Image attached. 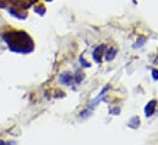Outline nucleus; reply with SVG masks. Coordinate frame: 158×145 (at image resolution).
I'll return each mask as SVG.
<instances>
[{"mask_svg":"<svg viewBox=\"0 0 158 145\" xmlns=\"http://www.w3.org/2000/svg\"><path fill=\"white\" fill-rule=\"evenodd\" d=\"M4 39L7 43L9 48L16 52H30L33 49V43L28 34L25 32H11L7 34H4Z\"/></svg>","mask_w":158,"mask_h":145,"instance_id":"1","label":"nucleus"},{"mask_svg":"<svg viewBox=\"0 0 158 145\" xmlns=\"http://www.w3.org/2000/svg\"><path fill=\"white\" fill-rule=\"evenodd\" d=\"M105 51H107V47H105V45H99L98 48L95 49V51H93V59H95L96 62L101 63V61H102V55H103V52H105Z\"/></svg>","mask_w":158,"mask_h":145,"instance_id":"2","label":"nucleus"},{"mask_svg":"<svg viewBox=\"0 0 158 145\" xmlns=\"http://www.w3.org/2000/svg\"><path fill=\"white\" fill-rule=\"evenodd\" d=\"M59 81H60L63 84H65V86H70V84L74 82V78H72V76L69 74V73H63V74H60Z\"/></svg>","mask_w":158,"mask_h":145,"instance_id":"3","label":"nucleus"},{"mask_svg":"<svg viewBox=\"0 0 158 145\" xmlns=\"http://www.w3.org/2000/svg\"><path fill=\"white\" fill-rule=\"evenodd\" d=\"M155 107H156V100H152V101H150L147 104V106L145 109V112H146L147 117H150V116H152L155 113Z\"/></svg>","mask_w":158,"mask_h":145,"instance_id":"4","label":"nucleus"},{"mask_svg":"<svg viewBox=\"0 0 158 145\" xmlns=\"http://www.w3.org/2000/svg\"><path fill=\"white\" fill-rule=\"evenodd\" d=\"M115 54H116V50L115 49H109V50L105 51V59L108 61H111L115 57Z\"/></svg>","mask_w":158,"mask_h":145,"instance_id":"5","label":"nucleus"},{"mask_svg":"<svg viewBox=\"0 0 158 145\" xmlns=\"http://www.w3.org/2000/svg\"><path fill=\"white\" fill-rule=\"evenodd\" d=\"M9 12H10L11 15H14L15 17H17V18H20V17H21V18H25V17H26V15H21V12L16 11V10H15L14 7H11V9L9 10Z\"/></svg>","mask_w":158,"mask_h":145,"instance_id":"6","label":"nucleus"},{"mask_svg":"<svg viewBox=\"0 0 158 145\" xmlns=\"http://www.w3.org/2000/svg\"><path fill=\"white\" fill-rule=\"evenodd\" d=\"M36 12L39 13V15H44V13H46V9L41 5V7H36Z\"/></svg>","mask_w":158,"mask_h":145,"instance_id":"7","label":"nucleus"},{"mask_svg":"<svg viewBox=\"0 0 158 145\" xmlns=\"http://www.w3.org/2000/svg\"><path fill=\"white\" fill-rule=\"evenodd\" d=\"M144 43H145V38H142V39H140L139 42H136L135 45H134V48H140V47H142Z\"/></svg>","mask_w":158,"mask_h":145,"instance_id":"8","label":"nucleus"},{"mask_svg":"<svg viewBox=\"0 0 158 145\" xmlns=\"http://www.w3.org/2000/svg\"><path fill=\"white\" fill-rule=\"evenodd\" d=\"M80 62L82 63V66H83V67H90V66H91V65H90L88 62H86V61H85L83 56H81V57H80Z\"/></svg>","mask_w":158,"mask_h":145,"instance_id":"9","label":"nucleus"},{"mask_svg":"<svg viewBox=\"0 0 158 145\" xmlns=\"http://www.w3.org/2000/svg\"><path fill=\"white\" fill-rule=\"evenodd\" d=\"M152 74H153V79H158V71L153 70L152 71Z\"/></svg>","mask_w":158,"mask_h":145,"instance_id":"10","label":"nucleus"},{"mask_svg":"<svg viewBox=\"0 0 158 145\" xmlns=\"http://www.w3.org/2000/svg\"><path fill=\"white\" fill-rule=\"evenodd\" d=\"M0 145H9L7 143H5V142H0Z\"/></svg>","mask_w":158,"mask_h":145,"instance_id":"11","label":"nucleus"},{"mask_svg":"<svg viewBox=\"0 0 158 145\" xmlns=\"http://www.w3.org/2000/svg\"><path fill=\"white\" fill-rule=\"evenodd\" d=\"M47 1H52V0H47Z\"/></svg>","mask_w":158,"mask_h":145,"instance_id":"12","label":"nucleus"}]
</instances>
